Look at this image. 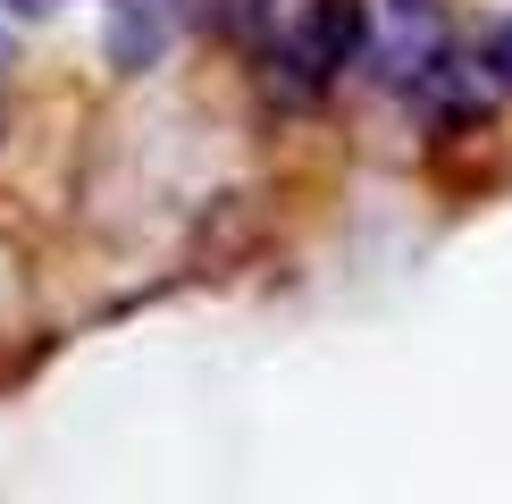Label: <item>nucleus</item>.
I'll use <instances>...</instances> for the list:
<instances>
[{
    "label": "nucleus",
    "mask_w": 512,
    "mask_h": 504,
    "mask_svg": "<svg viewBox=\"0 0 512 504\" xmlns=\"http://www.w3.org/2000/svg\"><path fill=\"white\" fill-rule=\"evenodd\" d=\"M261 59H269V93L277 101H319L336 84V68L361 59V9L353 0H303Z\"/></svg>",
    "instance_id": "nucleus-1"
},
{
    "label": "nucleus",
    "mask_w": 512,
    "mask_h": 504,
    "mask_svg": "<svg viewBox=\"0 0 512 504\" xmlns=\"http://www.w3.org/2000/svg\"><path fill=\"white\" fill-rule=\"evenodd\" d=\"M437 59H445V9L437 0H370V17H361V68L387 93H412Z\"/></svg>",
    "instance_id": "nucleus-2"
},
{
    "label": "nucleus",
    "mask_w": 512,
    "mask_h": 504,
    "mask_svg": "<svg viewBox=\"0 0 512 504\" xmlns=\"http://www.w3.org/2000/svg\"><path fill=\"white\" fill-rule=\"evenodd\" d=\"M168 26H177L168 0H118V9H110V59H118L126 76H143L168 51Z\"/></svg>",
    "instance_id": "nucleus-3"
},
{
    "label": "nucleus",
    "mask_w": 512,
    "mask_h": 504,
    "mask_svg": "<svg viewBox=\"0 0 512 504\" xmlns=\"http://www.w3.org/2000/svg\"><path fill=\"white\" fill-rule=\"evenodd\" d=\"M487 76H496V84H512V17L496 26V42H487Z\"/></svg>",
    "instance_id": "nucleus-4"
},
{
    "label": "nucleus",
    "mask_w": 512,
    "mask_h": 504,
    "mask_svg": "<svg viewBox=\"0 0 512 504\" xmlns=\"http://www.w3.org/2000/svg\"><path fill=\"white\" fill-rule=\"evenodd\" d=\"M17 17H51V9H68V0H9Z\"/></svg>",
    "instance_id": "nucleus-5"
}]
</instances>
